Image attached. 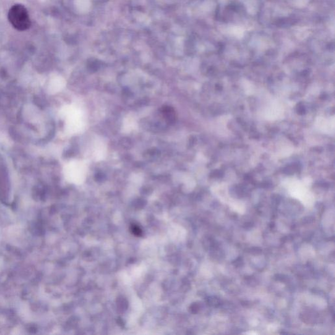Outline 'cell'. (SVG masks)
Returning <instances> with one entry per match:
<instances>
[{"label": "cell", "mask_w": 335, "mask_h": 335, "mask_svg": "<svg viewBox=\"0 0 335 335\" xmlns=\"http://www.w3.org/2000/svg\"><path fill=\"white\" fill-rule=\"evenodd\" d=\"M9 22L18 31L27 30L31 27V21L27 9L24 5H14L9 11Z\"/></svg>", "instance_id": "1"}]
</instances>
